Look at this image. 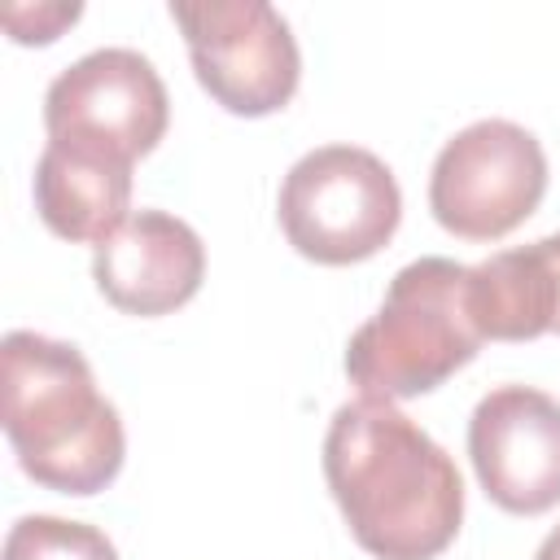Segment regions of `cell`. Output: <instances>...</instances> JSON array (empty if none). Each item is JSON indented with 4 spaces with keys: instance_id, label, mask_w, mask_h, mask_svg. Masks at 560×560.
<instances>
[{
    "instance_id": "cell-1",
    "label": "cell",
    "mask_w": 560,
    "mask_h": 560,
    "mask_svg": "<svg viewBox=\"0 0 560 560\" xmlns=\"http://www.w3.org/2000/svg\"><path fill=\"white\" fill-rule=\"evenodd\" d=\"M324 481L376 560H433L464 521L455 459L394 402L354 398L332 411L324 433Z\"/></svg>"
},
{
    "instance_id": "cell-2",
    "label": "cell",
    "mask_w": 560,
    "mask_h": 560,
    "mask_svg": "<svg viewBox=\"0 0 560 560\" xmlns=\"http://www.w3.org/2000/svg\"><path fill=\"white\" fill-rule=\"evenodd\" d=\"M0 420L22 472L61 494H96L122 468L118 407L96 389L88 359L44 332L0 346Z\"/></svg>"
},
{
    "instance_id": "cell-3",
    "label": "cell",
    "mask_w": 560,
    "mask_h": 560,
    "mask_svg": "<svg viewBox=\"0 0 560 560\" xmlns=\"http://www.w3.org/2000/svg\"><path fill=\"white\" fill-rule=\"evenodd\" d=\"M481 350L468 311V267L455 258H416L394 271L381 311L350 337L346 376L359 398H416L438 389Z\"/></svg>"
},
{
    "instance_id": "cell-4",
    "label": "cell",
    "mask_w": 560,
    "mask_h": 560,
    "mask_svg": "<svg viewBox=\"0 0 560 560\" xmlns=\"http://www.w3.org/2000/svg\"><path fill=\"white\" fill-rule=\"evenodd\" d=\"M402 219L394 171L359 144L302 153L280 184V228L289 245L324 267L363 262L389 245Z\"/></svg>"
},
{
    "instance_id": "cell-5",
    "label": "cell",
    "mask_w": 560,
    "mask_h": 560,
    "mask_svg": "<svg viewBox=\"0 0 560 560\" xmlns=\"http://www.w3.org/2000/svg\"><path fill=\"white\" fill-rule=\"evenodd\" d=\"M197 83L241 118L276 114L293 101L302 52L289 22L267 0H171Z\"/></svg>"
},
{
    "instance_id": "cell-6",
    "label": "cell",
    "mask_w": 560,
    "mask_h": 560,
    "mask_svg": "<svg viewBox=\"0 0 560 560\" xmlns=\"http://www.w3.org/2000/svg\"><path fill=\"white\" fill-rule=\"evenodd\" d=\"M547 192V153L534 131L481 118L455 131L433 158L429 210L464 241H499L521 228Z\"/></svg>"
},
{
    "instance_id": "cell-7",
    "label": "cell",
    "mask_w": 560,
    "mask_h": 560,
    "mask_svg": "<svg viewBox=\"0 0 560 560\" xmlns=\"http://www.w3.org/2000/svg\"><path fill=\"white\" fill-rule=\"evenodd\" d=\"M171 122V96L153 61L136 48H96L66 66L44 92L48 140L88 144L114 158H144Z\"/></svg>"
},
{
    "instance_id": "cell-8",
    "label": "cell",
    "mask_w": 560,
    "mask_h": 560,
    "mask_svg": "<svg viewBox=\"0 0 560 560\" xmlns=\"http://www.w3.org/2000/svg\"><path fill=\"white\" fill-rule=\"evenodd\" d=\"M468 455L490 503L538 516L560 503V402L529 385L490 389L468 420Z\"/></svg>"
},
{
    "instance_id": "cell-9",
    "label": "cell",
    "mask_w": 560,
    "mask_h": 560,
    "mask_svg": "<svg viewBox=\"0 0 560 560\" xmlns=\"http://www.w3.org/2000/svg\"><path fill=\"white\" fill-rule=\"evenodd\" d=\"M206 276V245L201 236L166 214V210H136L118 232H109L92 249V280L109 306L153 319L184 306Z\"/></svg>"
},
{
    "instance_id": "cell-10",
    "label": "cell",
    "mask_w": 560,
    "mask_h": 560,
    "mask_svg": "<svg viewBox=\"0 0 560 560\" xmlns=\"http://www.w3.org/2000/svg\"><path fill=\"white\" fill-rule=\"evenodd\" d=\"M131 206V162L70 144L48 140L35 162V210L44 228L74 245H101L109 232L127 223Z\"/></svg>"
},
{
    "instance_id": "cell-11",
    "label": "cell",
    "mask_w": 560,
    "mask_h": 560,
    "mask_svg": "<svg viewBox=\"0 0 560 560\" xmlns=\"http://www.w3.org/2000/svg\"><path fill=\"white\" fill-rule=\"evenodd\" d=\"M468 311L481 341L560 332V232L468 267Z\"/></svg>"
},
{
    "instance_id": "cell-12",
    "label": "cell",
    "mask_w": 560,
    "mask_h": 560,
    "mask_svg": "<svg viewBox=\"0 0 560 560\" xmlns=\"http://www.w3.org/2000/svg\"><path fill=\"white\" fill-rule=\"evenodd\" d=\"M0 560H118L105 529L61 516H22L4 534Z\"/></svg>"
},
{
    "instance_id": "cell-13",
    "label": "cell",
    "mask_w": 560,
    "mask_h": 560,
    "mask_svg": "<svg viewBox=\"0 0 560 560\" xmlns=\"http://www.w3.org/2000/svg\"><path fill=\"white\" fill-rule=\"evenodd\" d=\"M79 13L83 4H4V26L13 44H52Z\"/></svg>"
},
{
    "instance_id": "cell-14",
    "label": "cell",
    "mask_w": 560,
    "mask_h": 560,
    "mask_svg": "<svg viewBox=\"0 0 560 560\" xmlns=\"http://www.w3.org/2000/svg\"><path fill=\"white\" fill-rule=\"evenodd\" d=\"M534 560H560V525L538 542V551H534Z\"/></svg>"
}]
</instances>
